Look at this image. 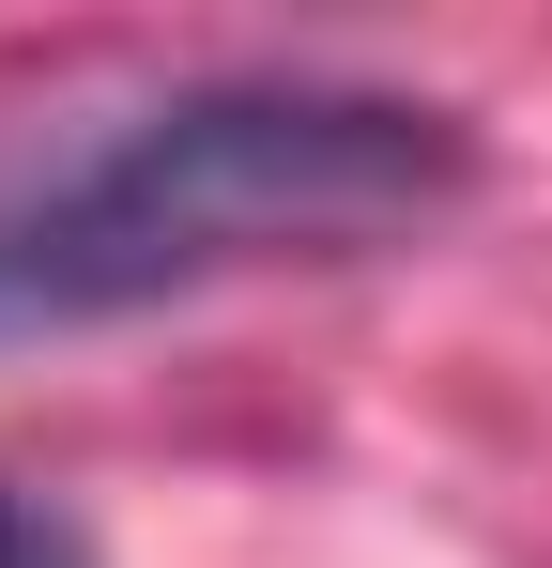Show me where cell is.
Returning a JSON list of instances; mask_svg holds the SVG:
<instances>
[{
	"label": "cell",
	"instance_id": "obj_1",
	"mask_svg": "<svg viewBox=\"0 0 552 568\" xmlns=\"http://www.w3.org/2000/svg\"><path fill=\"white\" fill-rule=\"evenodd\" d=\"M476 200V139L368 78H139L16 62L0 78V338L123 323L262 262H368Z\"/></svg>",
	"mask_w": 552,
	"mask_h": 568
},
{
	"label": "cell",
	"instance_id": "obj_2",
	"mask_svg": "<svg viewBox=\"0 0 552 568\" xmlns=\"http://www.w3.org/2000/svg\"><path fill=\"white\" fill-rule=\"evenodd\" d=\"M0 568H92V554H78V523H62V507L0 491Z\"/></svg>",
	"mask_w": 552,
	"mask_h": 568
}]
</instances>
